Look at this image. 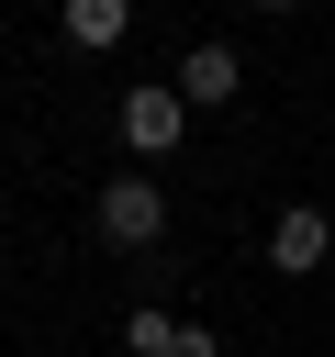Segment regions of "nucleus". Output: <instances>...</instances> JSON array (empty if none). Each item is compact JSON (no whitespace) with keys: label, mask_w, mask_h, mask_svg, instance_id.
Here are the masks:
<instances>
[{"label":"nucleus","mask_w":335,"mask_h":357,"mask_svg":"<svg viewBox=\"0 0 335 357\" xmlns=\"http://www.w3.org/2000/svg\"><path fill=\"white\" fill-rule=\"evenodd\" d=\"M168 234V190L156 178H112L100 190V245H156Z\"/></svg>","instance_id":"1"},{"label":"nucleus","mask_w":335,"mask_h":357,"mask_svg":"<svg viewBox=\"0 0 335 357\" xmlns=\"http://www.w3.org/2000/svg\"><path fill=\"white\" fill-rule=\"evenodd\" d=\"M324 257H335V212H313V201H290V212L268 223V268H279V279H313Z\"/></svg>","instance_id":"2"},{"label":"nucleus","mask_w":335,"mask_h":357,"mask_svg":"<svg viewBox=\"0 0 335 357\" xmlns=\"http://www.w3.org/2000/svg\"><path fill=\"white\" fill-rule=\"evenodd\" d=\"M168 89H179V100H190V112H223V100H234V89H246V56H234V45H212V33H201V45H190V56H179V78H168Z\"/></svg>","instance_id":"3"},{"label":"nucleus","mask_w":335,"mask_h":357,"mask_svg":"<svg viewBox=\"0 0 335 357\" xmlns=\"http://www.w3.org/2000/svg\"><path fill=\"white\" fill-rule=\"evenodd\" d=\"M179 134H190V100L179 89H123V145L134 156H168Z\"/></svg>","instance_id":"4"},{"label":"nucleus","mask_w":335,"mask_h":357,"mask_svg":"<svg viewBox=\"0 0 335 357\" xmlns=\"http://www.w3.org/2000/svg\"><path fill=\"white\" fill-rule=\"evenodd\" d=\"M56 22H67V45H123L134 0H56Z\"/></svg>","instance_id":"5"},{"label":"nucleus","mask_w":335,"mask_h":357,"mask_svg":"<svg viewBox=\"0 0 335 357\" xmlns=\"http://www.w3.org/2000/svg\"><path fill=\"white\" fill-rule=\"evenodd\" d=\"M168 335H179L168 312H123V357H168Z\"/></svg>","instance_id":"6"},{"label":"nucleus","mask_w":335,"mask_h":357,"mask_svg":"<svg viewBox=\"0 0 335 357\" xmlns=\"http://www.w3.org/2000/svg\"><path fill=\"white\" fill-rule=\"evenodd\" d=\"M168 357H223V346H212V324H179V335H168Z\"/></svg>","instance_id":"7"},{"label":"nucleus","mask_w":335,"mask_h":357,"mask_svg":"<svg viewBox=\"0 0 335 357\" xmlns=\"http://www.w3.org/2000/svg\"><path fill=\"white\" fill-rule=\"evenodd\" d=\"M257 11H290V0H257Z\"/></svg>","instance_id":"8"}]
</instances>
